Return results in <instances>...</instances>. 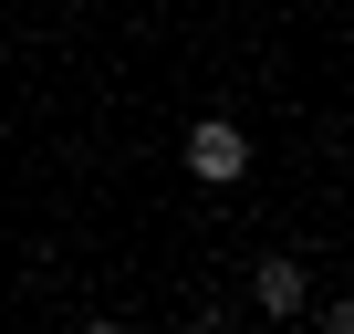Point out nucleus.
Returning a JSON list of instances; mask_svg holds the SVG:
<instances>
[{
  "label": "nucleus",
  "mask_w": 354,
  "mask_h": 334,
  "mask_svg": "<svg viewBox=\"0 0 354 334\" xmlns=\"http://www.w3.org/2000/svg\"><path fill=\"white\" fill-rule=\"evenodd\" d=\"M188 178H209V188H240V178H250V136H240L230 115H198V125H188Z\"/></svg>",
  "instance_id": "nucleus-1"
},
{
  "label": "nucleus",
  "mask_w": 354,
  "mask_h": 334,
  "mask_svg": "<svg viewBox=\"0 0 354 334\" xmlns=\"http://www.w3.org/2000/svg\"><path fill=\"white\" fill-rule=\"evenodd\" d=\"M250 292H261V313H302V303H313V272H302V261H261Z\"/></svg>",
  "instance_id": "nucleus-2"
}]
</instances>
